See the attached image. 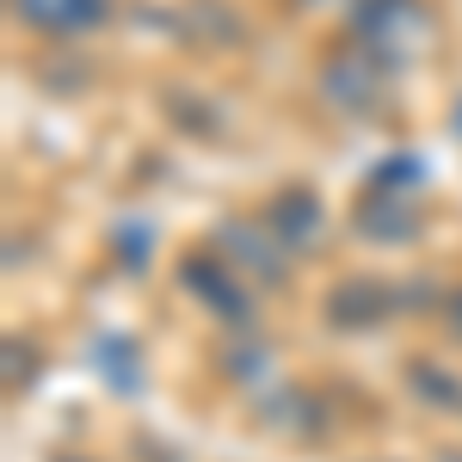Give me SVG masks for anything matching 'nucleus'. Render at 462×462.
Wrapping results in <instances>:
<instances>
[{
    "label": "nucleus",
    "mask_w": 462,
    "mask_h": 462,
    "mask_svg": "<svg viewBox=\"0 0 462 462\" xmlns=\"http://www.w3.org/2000/svg\"><path fill=\"white\" fill-rule=\"evenodd\" d=\"M216 253H222V265H235V272H247L259 284H284V241H278V228L265 222V216H235V222H222L216 228Z\"/></svg>",
    "instance_id": "7ed1b4c3"
},
{
    "label": "nucleus",
    "mask_w": 462,
    "mask_h": 462,
    "mask_svg": "<svg viewBox=\"0 0 462 462\" xmlns=\"http://www.w3.org/2000/svg\"><path fill=\"white\" fill-rule=\"evenodd\" d=\"M352 37H357V50H370L376 62L401 69L407 56H420L431 43V13H426V0H357Z\"/></svg>",
    "instance_id": "f257e3e1"
},
{
    "label": "nucleus",
    "mask_w": 462,
    "mask_h": 462,
    "mask_svg": "<svg viewBox=\"0 0 462 462\" xmlns=\"http://www.w3.org/2000/svg\"><path fill=\"white\" fill-rule=\"evenodd\" d=\"M179 284L191 290L210 315H222L228 327H247V320H253V302L241 296L235 272H228V265H216V259H198V253H191V259L179 265Z\"/></svg>",
    "instance_id": "20e7f679"
},
{
    "label": "nucleus",
    "mask_w": 462,
    "mask_h": 462,
    "mask_svg": "<svg viewBox=\"0 0 462 462\" xmlns=\"http://www.w3.org/2000/svg\"><path fill=\"white\" fill-rule=\"evenodd\" d=\"M19 25H32L43 37H80V32H99L111 13V0H13Z\"/></svg>",
    "instance_id": "39448f33"
},
{
    "label": "nucleus",
    "mask_w": 462,
    "mask_h": 462,
    "mask_svg": "<svg viewBox=\"0 0 462 462\" xmlns=\"http://www.w3.org/2000/svg\"><path fill=\"white\" fill-rule=\"evenodd\" d=\"M457 130H462V106H457Z\"/></svg>",
    "instance_id": "4468645a"
},
{
    "label": "nucleus",
    "mask_w": 462,
    "mask_h": 462,
    "mask_svg": "<svg viewBox=\"0 0 462 462\" xmlns=\"http://www.w3.org/2000/svg\"><path fill=\"white\" fill-rule=\"evenodd\" d=\"M389 62H376L370 50H357V56H333L327 69H320V99L333 111H346V117H376V111L389 106Z\"/></svg>",
    "instance_id": "f03ea898"
},
{
    "label": "nucleus",
    "mask_w": 462,
    "mask_h": 462,
    "mask_svg": "<svg viewBox=\"0 0 462 462\" xmlns=\"http://www.w3.org/2000/svg\"><path fill=\"white\" fill-rule=\"evenodd\" d=\"M413 185H426V161H420V154H389V161L370 173V191H383V198H401V191H413Z\"/></svg>",
    "instance_id": "1a4fd4ad"
},
{
    "label": "nucleus",
    "mask_w": 462,
    "mask_h": 462,
    "mask_svg": "<svg viewBox=\"0 0 462 462\" xmlns=\"http://www.w3.org/2000/svg\"><path fill=\"white\" fill-rule=\"evenodd\" d=\"M457 462H462V457H457Z\"/></svg>",
    "instance_id": "2eb2a0df"
},
{
    "label": "nucleus",
    "mask_w": 462,
    "mask_h": 462,
    "mask_svg": "<svg viewBox=\"0 0 462 462\" xmlns=\"http://www.w3.org/2000/svg\"><path fill=\"white\" fill-rule=\"evenodd\" d=\"M265 222L278 228V241H284L290 253H309V247L320 241V228H327L320 198H315V191H302V185L278 191V198H272V210H265Z\"/></svg>",
    "instance_id": "423d86ee"
},
{
    "label": "nucleus",
    "mask_w": 462,
    "mask_h": 462,
    "mask_svg": "<svg viewBox=\"0 0 462 462\" xmlns=\"http://www.w3.org/2000/svg\"><path fill=\"white\" fill-rule=\"evenodd\" d=\"M309 6H339V0H309ZM352 6H357V0H352Z\"/></svg>",
    "instance_id": "f8f14e48"
},
{
    "label": "nucleus",
    "mask_w": 462,
    "mask_h": 462,
    "mask_svg": "<svg viewBox=\"0 0 462 462\" xmlns=\"http://www.w3.org/2000/svg\"><path fill=\"white\" fill-rule=\"evenodd\" d=\"M357 235H370V241H383V247H401V241H413L420 235V216H407V204H394V198H364V210H357Z\"/></svg>",
    "instance_id": "0eeeda50"
},
{
    "label": "nucleus",
    "mask_w": 462,
    "mask_h": 462,
    "mask_svg": "<svg viewBox=\"0 0 462 462\" xmlns=\"http://www.w3.org/2000/svg\"><path fill=\"white\" fill-rule=\"evenodd\" d=\"M148 241H154V235H148L143 222H136V228H130V235H124V228H117V247L130 253V272H143V259H148Z\"/></svg>",
    "instance_id": "9b49d317"
},
{
    "label": "nucleus",
    "mask_w": 462,
    "mask_h": 462,
    "mask_svg": "<svg viewBox=\"0 0 462 462\" xmlns=\"http://www.w3.org/2000/svg\"><path fill=\"white\" fill-rule=\"evenodd\" d=\"M457 333H462V296H457Z\"/></svg>",
    "instance_id": "ddd939ff"
},
{
    "label": "nucleus",
    "mask_w": 462,
    "mask_h": 462,
    "mask_svg": "<svg viewBox=\"0 0 462 462\" xmlns=\"http://www.w3.org/2000/svg\"><path fill=\"white\" fill-rule=\"evenodd\" d=\"M327 315L339 320V327H370V320H383V290L370 284V278H352V284L333 290Z\"/></svg>",
    "instance_id": "6e6552de"
},
{
    "label": "nucleus",
    "mask_w": 462,
    "mask_h": 462,
    "mask_svg": "<svg viewBox=\"0 0 462 462\" xmlns=\"http://www.w3.org/2000/svg\"><path fill=\"white\" fill-rule=\"evenodd\" d=\"M99 370H106V383L111 389H143V370H136V346H130V339H106V346H99Z\"/></svg>",
    "instance_id": "9d476101"
}]
</instances>
